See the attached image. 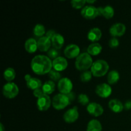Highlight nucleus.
<instances>
[{
	"label": "nucleus",
	"mask_w": 131,
	"mask_h": 131,
	"mask_svg": "<svg viewBox=\"0 0 131 131\" xmlns=\"http://www.w3.org/2000/svg\"><path fill=\"white\" fill-rule=\"evenodd\" d=\"M93 63V59L91 55H90L88 52H83L76 58L75 67L78 70L86 71L90 68L91 69Z\"/></svg>",
	"instance_id": "nucleus-2"
},
{
	"label": "nucleus",
	"mask_w": 131,
	"mask_h": 131,
	"mask_svg": "<svg viewBox=\"0 0 131 131\" xmlns=\"http://www.w3.org/2000/svg\"><path fill=\"white\" fill-rule=\"evenodd\" d=\"M79 111L77 106H74L72 108L68 110L63 115V119L65 122L72 124L76 121L79 118Z\"/></svg>",
	"instance_id": "nucleus-10"
},
{
	"label": "nucleus",
	"mask_w": 131,
	"mask_h": 131,
	"mask_svg": "<svg viewBox=\"0 0 131 131\" xmlns=\"http://www.w3.org/2000/svg\"><path fill=\"white\" fill-rule=\"evenodd\" d=\"M80 48L76 44H69L64 50V54L67 58L72 59L77 58L80 54Z\"/></svg>",
	"instance_id": "nucleus-13"
},
{
	"label": "nucleus",
	"mask_w": 131,
	"mask_h": 131,
	"mask_svg": "<svg viewBox=\"0 0 131 131\" xmlns=\"http://www.w3.org/2000/svg\"><path fill=\"white\" fill-rule=\"evenodd\" d=\"M87 37L90 41L94 43L101 39L102 37V31L98 28H92L88 31V34H87Z\"/></svg>",
	"instance_id": "nucleus-19"
},
{
	"label": "nucleus",
	"mask_w": 131,
	"mask_h": 131,
	"mask_svg": "<svg viewBox=\"0 0 131 131\" xmlns=\"http://www.w3.org/2000/svg\"><path fill=\"white\" fill-rule=\"evenodd\" d=\"M102 127L101 122L96 119H93L88 122L86 131H102Z\"/></svg>",
	"instance_id": "nucleus-24"
},
{
	"label": "nucleus",
	"mask_w": 131,
	"mask_h": 131,
	"mask_svg": "<svg viewBox=\"0 0 131 131\" xmlns=\"http://www.w3.org/2000/svg\"><path fill=\"white\" fill-rule=\"evenodd\" d=\"M120 79V74L117 70H111L107 74V80L109 84H116Z\"/></svg>",
	"instance_id": "nucleus-25"
},
{
	"label": "nucleus",
	"mask_w": 131,
	"mask_h": 131,
	"mask_svg": "<svg viewBox=\"0 0 131 131\" xmlns=\"http://www.w3.org/2000/svg\"><path fill=\"white\" fill-rule=\"evenodd\" d=\"M97 9H98L99 16H103L106 19H111L114 16V14H115V10L111 5H106L104 7L101 6V7L97 8Z\"/></svg>",
	"instance_id": "nucleus-17"
},
{
	"label": "nucleus",
	"mask_w": 131,
	"mask_h": 131,
	"mask_svg": "<svg viewBox=\"0 0 131 131\" xmlns=\"http://www.w3.org/2000/svg\"><path fill=\"white\" fill-rule=\"evenodd\" d=\"M67 96L68 97V98L69 99V101H70V104H71L72 102H73L74 101V100L75 99V93H74V92H71L70 93H68V94H67Z\"/></svg>",
	"instance_id": "nucleus-36"
},
{
	"label": "nucleus",
	"mask_w": 131,
	"mask_h": 131,
	"mask_svg": "<svg viewBox=\"0 0 131 131\" xmlns=\"http://www.w3.org/2000/svg\"><path fill=\"white\" fill-rule=\"evenodd\" d=\"M126 31V26L124 24L120 23L113 24L110 28V33L113 37H121L124 35Z\"/></svg>",
	"instance_id": "nucleus-12"
},
{
	"label": "nucleus",
	"mask_w": 131,
	"mask_h": 131,
	"mask_svg": "<svg viewBox=\"0 0 131 131\" xmlns=\"http://www.w3.org/2000/svg\"><path fill=\"white\" fill-rule=\"evenodd\" d=\"M0 129H1V131H5V127L2 123H0Z\"/></svg>",
	"instance_id": "nucleus-38"
},
{
	"label": "nucleus",
	"mask_w": 131,
	"mask_h": 131,
	"mask_svg": "<svg viewBox=\"0 0 131 131\" xmlns=\"http://www.w3.org/2000/svg\"><path fill=\"white\" fill-rule=\"evenodd\" d=\"M81 14L84 18L86 19H93L99 16L97 8L92 5H86L84 6L81 11Z\"/></svg>",
	"instance_id": "nucleus-7"
},
{
	"label": "nucleus",
	"mask_w": 131,
	"mask_h": 131,
	"mask_svg": "<svg viewBox=\"0 0 131 131\" xmlns=\"http://www.w3.org/2000/svg\"><path fill=\"white\" fill-rule=\"evenodd\" d=\"M56 31L53 29H50V30H48L46 33V36L47 37V38H49L50 40H51L52 38V37L56 35Z\"/></svg>",
	"instance_id": "nucleus-35"
},
{
	"label": "nucleus",
	"mask_w": 131,
	"mask_h": 131,
	"mask_svg": "<svg viewBox=\"0 0 131 131\" xmlns=\"http://www.w3.org/2000/svg\"><path fill=\"white\" fill-rule=\"evenodd\" d=\"M68 61L65 58L59 56L52 61V67L53 69L58 72L63 71L67 68Z\"/></svg>",
	"instance_id": "nucleus-15"
},
{
	"label": "nucleus",
	"mask_w": 131,
	"mask_h": 131,
	"mask_svg": "<svg viewBox=\"0 0 131 131\" xmlns=\"http://www.w3.org/2000/svg\"><path fill=\"white\" fill-rule=\"evenodd\" d=\"M58 88L60 93L67 95L72 92L73 84L72 81L68 78H63L58 83Z\"/></svg>",
	"instance_id": "nucleus-6"
},
{
	"label": "nucleus",
	"mask_w": 131,
	"mask_h": 131,
	"mask_svg": "<svg viewBox=\"0 0 131 131\" xmlns=\"http://www.w3.org/2000/svg\"><path fill=\"white\" fill-rule=\"evenodd\" d=\"M102 50V47L100 43L97 42H94L90 45L87 49V52L90 55L96 56L99 54Z\"/></svg>",
	"instance_id": "nucleus-22"
},
{
	"label": "nucleus",
	"mask_w": 131,
	"mask_h": 131,
	"mask_svg": "<svg viewBox=\"0 0 131 131\" xmlns=\"http://www.w3.org/2000/svg\"><path fill=\"white\" fill-rule=\"evenodd\" d=\"M31 68L35 74L44 75L52 70V61L46 55H37L31 61Z\"/></svg>",
	"instance_id": "nucleus-1"
},
{
	"label": "nucleus",
	"mask_w": 131,
	"mask_h": 131,
	"mask_svg": "<svg viewBox=\"0 0 131 131\" xmlns=\"http://www.w3.org/2000/svg\"><path fill=\"white\" fill-rule=\"evenodd\" d=\"M60 52L59 51V49H57L55 48H51L47 52V56L50 59H53V60H55L56 58H58L60 56Z\"/></svg>",
	"instance_id": "nucleus-31"
},
{
	"label": "nucleus",
	"mask_w": 131,
	"mask_h": 131,
	"mask_svg": "<svg viewBox=\"0 0 131 131\" xmlns=\"http://www.w3.org/2000/svg\"><path fill=\"white\" fill-rule=\"evenodd\" d=\"M95 2H96L95 0H93V1H88V0H87V1H86L87 3H92V4H93V3H95Z\"/></svg>",
	"instance_id": "nucleus-39"
},
{
	"label": "nucleus",
	"mask_w": 131,
	"mask_h": 131,
	"mask_svg": "<svg viewBox=\"0 0 131 131\" xmlns=\"http://www.w3.org/2000/svg\"><path fill=\"white\" fill-rule=\"evenodd\" d=\"M51 100L48 95L43 94L37 99V106L38 110L40 111H47L51 106Z\"/></svg>",
	"instance_id": "nucleus-9"
},
{
	"label": "nucleus",
	"mask_w": 131,
	"mask_h": 131,
	"mask_svg": "<svg viewBox=\"0 0 131 131\" xmlns=\"http://www.w3.org/2000/svg\"><path fill=\"white\" fill-rule=\"evenodd\" d=\"M48 76L49 79L52 81H59L61 79V75L60 72L52 69L48 73Z\"/></svg>",
	"instance_id": "nucleus-28"
},
{
	"label": "nucleus",
	"mask_w": 131,
	"mask_h": 131,
	"mask_svg": "<svg viewBox=\"0 0 131 131\" xmlns=\"http://www.w3.org/2000/svg\"><path fill=\"white\" fill-rule=\"evenodd\" d=\"M70 104V101L67 95L58 93L54 96L52 100V105L56 110H61Z\"/></svg>",
	"instance_id": "nucleus-4"
},
{
	"label": "nucleus",
	"mask_w": 131,
	"mask_h": 131,
	"mask_svg": "<svg viewBox=\"0 0 131 131\" xmlns=\"http://www.w3.org/2000/svg\"><path fill=\"white\" fill-rule=\"evenodd\" d=\"M24 48L28 53H34L38 49L37 41L33 38H29L25 42Z\"/></svg>",
	"instance_id": "nucleus-20"
},
{
	"label": "nucleus",
	"mask_w": 131,
	"mask_h": 131,
	"mask_svg": "<svg viewBox=\"0 0 131 131\" xmlns=\"http://www.w3.org/2000/svg\"><path fill=\"white\" fill-rule=\"evenodd\" d=\"M78 102L83 106H86V105H88L90 104L89 97L87 95L84 94V93H81L78 95Z\"/></svg>",
	"instance_id": "nucleus-30"
},
{
	"label": "nucleus",
	"mask_w": 131,
	"mask_h": 131,
	"mask_svg": "<svg viewBox=\"0 0 131 131\" xmlns=\"http://www.w3.org/2000/svg\"><path fill=\"white\" fill-rule=\"evenodd\" d=\"M124 109L126 110H130L131 109V101L130 100H129V101H127L126 102H125L124 105Z\"/></svg>",
	"instance_id": "nucleus-37"
},
{
	"label": "nucleus",
	"mask_w": 131,
	"mask_h": 131,
	"mask_svg": "<svg viewBox=\"0 0 131 131\" xmlns=\"http://www.w3.org/2000/svg\"><path fill=\"white\" fill-rule=\"evenodd\" d=\"M86 110L90 115L93 116H99L104 113V108L101 104L96 102H90L87 106Z\"/></svg>",
	"instance_id": "nucleus-14"
},
{
	"label": "nucleus",
	"mask_w": 131,
	"mask_h": 131,
	"mask_svg": "<svg viewBox=\"0 0 131 131\" xmlns=\"http://www.w3.org/2000/svg\"><path fill=\"white\" fill-rule=\"evenodd\" d=\"M95 93L101 98H107L112 93V88L107 83H101L96 86Z\"/></svg>",
	"instance_id": "nucleus-8"
},
{
	"label": "nucleus",
	"mask_w": 131,
	"mask_h": 131,
	"mask_svg": "<svg viewBox=\"0 0 131 131\" xmlns=\"http://www.w3.org/2000/svg\"><path fill=\"white\" fill-rule=\"evenodd\" d=\"M55 88H56V85H55L54 82L51 80L47 81L45 82L42 86V89L43 90V93L48 95L50 94H52L54 92Z\"/></svg>",
	"instance_id": "nucleus-23"
},
{
	"label": "nucleus",
	"mask_w": 131,
	"mask_h": 131,
	"mask_svg": "<svg viewBox=\"0 0 131 131\" xmlns=\"http://www.w3.org/2000/svg\"><path fill=\"white\" fill-rule=\"evenodd\" d=\"M86 3V1L85 0H72L70 1L72 6L76 9H80L83 8Z\"/></svg>",
	"instance_id": "nucleus-32"
},
{
	"label": "nucleus",
	"mask_w": 131,
	"mask_h": 131,
	"mask_svg": "<svg viewBox=\"0 0 131 131\" xmlns=\"http://www.w3.org/2000/svg\"><path fill=\"white\" fill-rule=\"evenodd\" d=\"M51 40L47 38L46 36L41 37L37 41L38 49L41 52H48L51 46Z\"/></svg>",
	"instance_id": "nucleus-16"
},
{
	"label": "nucleus",
	"mask_w": 131,
	"mask_h": 131,
	"mask_svg": "<svg viewBox=\"0 0 131 131\" xmlns=\"http://www.w3.org/2000/svg\"><path fill=\"white\" fill-rule=\"evenodd\" d=\"M108 106L110 110L115 113H121L124 109V106L121 101L116 99L110 100L108 103Z\"/></svg>",
	"instance_id": "nucleus-18"
},
{
	"label": "nucleus",
	"mask_w": 131,
	"mask_h": 131,
	"mask_svg": "<svg viewBox=\"0 0 131 131\" xmlns=\"http://www.w3.org/2000/svg\"><path fill=\"white\" fill-rule=\"evenodd\" d=\"M33 95H34L35 97H37V99L39 98L40 96H42V95L44 94L42 88H38V89L35 90L33 91Z\"/></svg>",
	"instance_id": "nucleus-34"
},
{
	"label": "nucleus",
	"mask_w": 131,
	"mask_h": 131,
	"mask_svg": "<svg viewBox=\"0 0 131 131\" xmlns=\"http://www.w3.org/2000/svg\"><path fill=\"white\" fill-rule=\"evenodd\" d=\"M46 33V28L43 24H37L35 26L34 28H33V34L35 37L41 38V37H43Z\"/></svg>",
	"instance_id": "nucleus-27"
},
{
	"label": "nucleus",
	"mask_w": 131,
	"mask_h": 131,
	"mask_svg": "<svg viewBox=\"0 0 131 131\" xmlns=\"http://www.w3.org/2000/svg\"><path fill=\"white\" fill-rule=\"evenodd\" d=\"M119 44H120V42H119L118 39L116 37H113L109 41V46L111 48H116L118 47Z\"/></svg>",
	"instance_id": "nucleus-33"
},
{
	"label": "nucleus",
	"mask_w": 131,
	"mask_h": 131,
	"mask_svg": "<svg viewBox=\"0 0 131 131\" xmlns=\"http://www.w3.org/2000/svg\"><path fill=\"white\" fill-rule=\"evenodd\" d=\"M16 76V72L15 70L13 68L8 67L3 72V77L6 81L8 82H11L12 81L14 80Z\"/></svg>",
	"instance_id": "nucleus-26"
},
{
	"label": "nucleus",
	"mask_w": 131,
	"mask_h": 131,
	"mask_svg": "<svg viewBox=\"0 0 131 131\" xmlns=\"http://www.w3.org/2000/svg\"><path fill=\"white\" fill-rule=\"evenodd\" d=\"M24 79L26 83V86L28 88L33 90V91L36 89L41 88L42 86V81L38 78H33L29 74H26L24 75Z\"/></svg>",
	"instance_id": "nucleus-11"
},
{
	"label": "nucleus",
	"mask_w": 131,
	"mask_h": 131,
	"mask_svg": "<svg viewBox=\"0 0 131 131\" xmlns=\"http://www.w3.org/2000/svg\"><path fill=\"white\" fill-rule=\"evenodd\" d=\"M110 67L107 61L104 60H97L93 62L91 67V72L93 76L100 78L106 75Z\"/></svg>",
	"instance_id": "nucleus-3"
},
{
	"label": "nucleus",
	"mask_w": 131,
	"mask_h": 131,
	"mask_svg": "<svg viewBox=\"0 0 131 131\" xmlns=\"http://www.w3.org/2000/svg\"><path fill=\"white\" fill-rule=\"evenodd\" d=\"M19 92V88L15 83L8 82L3 87V94L6 98L12 99L16 97Z\"/></svg>",
	"instance_id": "nucleus-5"
},
{
	"label": "nucleus",
	"mask_w": 131,
	"mask_h": 131,
	"mask_svg": "<svg viewBox=\"0 0 131 131\" xmlns=\"http://www.w3.org/2000/svg\"><path fill=\"white\" fill-rule=\"evenodd\" d=\"M92 73L89 70H86L84 71L80 75V79L83 83H88L92 79Z\"/></svg>",
	"instance_id": "nucleus-29"
},
{
	"label": "nucleus",
	"mask_w": 131,
	"mask_h": 131,
	"mask_svg": "<svg viewBox=\"0 0 131 131\" xmlns=\"http://www.w3.org/2000/svg\"><path fill=\"white\" fill-rule=\"evenodd\" d=\"M51 43L54 48L60 49L63 46L65 43V39H64L63 35L60 33H56L54 36L51 39Z\"/></svg>",
	"instance_id": "nucleus-21"
}]
</instances>
